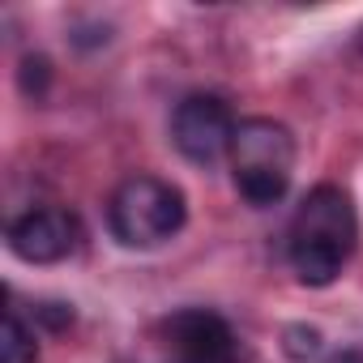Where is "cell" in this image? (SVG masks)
<instances>
[{
	"label": "cell",
	"instance_id": "2",
	"mask_svg": "<svg viewBox=\"0 0 363 363\" xmlns=\"http://www.w3.org/2000/svg\"><path fill=\"white\" fill-rule=\"evenodd\" d=\"M231 171H235V189L248 206H278L291 189L295 175V137L286 124L269 116H252L235 124L231 141Z\"/></svg>",
	"mask_w": 363,
	"mask_h": 363
},
{
	"label": "cell",
	"instance_id": "3",
	"mask_svg": "<svg viewBox=\"0 0 363 363\" xmlns=\"http://www.w3.org/2000/svg\"><path fill=\"white\" fill-rule=\"evenodd\" d=\"M184 218H189L184 193L158 175H128L107 206L111 235L124 248H158L179 235Z\"/></svg>",
	"mask_w": 363,
	"mask_h": 363
},
{
	"label": "cell",
	"instance_id": "1",
	"mask_svg": "<svg viewBox=\"0 0 363 363\" xmlns=\"http://www.w3.org/2000/svg\"><path fill=\"white\" fill-rule=\"evenodd\" d=\"M286 240H291L286 244L291 269L303 286L337 282V274L346 269V261L359 248V214H354L350 193L337 184H316L299 201Z\"/></svg>",
	"mask_w": 363,
	"mask_h": 363
},
{
	"label": "cell",
	"instance_id": "5",
	"mask_svg": "<svg viewBox=\"0 0 363 363\" xmlns=\"http://www.w3.org/2000/svg\"><path fill=\"white\" fill-rule=\"evenodd\" d=\"M171 141L189 162H218L231 154L235 141V116L218 94H189L171 116Z\"/></svg>",
	"mask_w": 363,
	"mask_h": 363
},
{
	"label": "cell",
	"instance_id": "6",
	"mask_svg": "<svg viewBox=\"0 0 363 363\" xmlns=\"http://www.w3.org/2000/svg\"><path fill=\"white\" fill-rule=\"evenodd\" d=\"M82 244V227L69 210H30L22 218L9 223V248L13 257L30 261V265H56L65 257H73Z\"/></svg>",
	"mask_w": 363,
	"mask_h": 363
},
{
	"label": "cell",
	"instance_id": "9",
	"mask_svg": "<svg viewBox=\"0 0 363 363\" xmlns=\"http://www.w3.org/2000/svg\"><path fill=\"white\" fill-rule=\"evenodd\" d=\"M48 82H52V60L48 56H26L22 60V90L39 99L48 90Z\"/></svg>",
	"mask_w": 363,
	"mask_h": 363
},
{
	"label": "cell",
	"instance_id": "8",
	"mask_svg": "<svg viewBox=\"0 0 363 363\" xmlns=\"http://www.w3.org/2000/svg\"><path fill=\"white\" fill-rule=\"evenodd\" d=\"M282 350L291 359H312L320 350V329H308V325H286L282 333Z\"/></svg>",
	"mask_w": 363,
	"mask_h": 363
},
{
	"label": "cell",
	"instance_id": "4",
	"mask_svg": "<svg viewBox=\"0 0 363 363\" xmlns=\"http://www.w3.org/2000/svg\"><path fill=\"white\" fill-rule=\"evenodd\" d=\"M167 363H240L235 329L210 308H184L158 329Z\"/></svg>",
	"mask_w": 363,
	"mask_h": 363
},
{
	"label": "cell",
	"instance_id": "10",
	"mask_svg": "<svg viewBox=\"0 0 363 363\" xmlns=\"http://www.w3.org/2000/svg\"><path fill=\"white\" fill-rule=\"evenodd\" d=\"M333 363H363V354H359V350H342Z\"/></svg>",
	"mask_w": 363,
	"mask_h": 363
},
{
	"label": "cell",
	"instance_id": "7",
	"mask_svg": "<svg viewBox=\"0 0 363 363\" xmlns=\"http://www.w3.org/2000/svg\"><path fill=\"white\" fill-rule=\"evenodd\" d=\"M0 363H39V342L35 329L9 308L0 320Z\"/></svg>",
	"mask_w": 363,
	"mask_h": 363
}]
</instances>
